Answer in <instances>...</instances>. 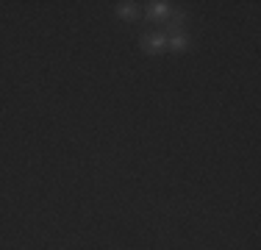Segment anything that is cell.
Masks as SVG:
<instances>
[{"instance_id":"cell-1","label":"cell","mask_w":261,"mask_h":250,"mask_svg":"<svg viewBox=\"0 0 261 250\" xmlns=\"http://www.w3.org/2000/svg\"><path fill=\"white\" fill-rule=\"evenodd\" d=\"M164 45H167L164 34H147L145 39H142V50H145V53H159Z\"/></svg>"},{"instance_id":"cell-3","label":"cell","mask_w":261,"mask_h":250,"mask_svg":"<svg viewBox=\"0 0 261 250\" xmlns=\"http://www.w3.org/2000/svg\"><path fill=\"white\" fill-rule=\"evenodd\" d=\"M117 14H120L122 20H136V14H139V11H136L134 3H117Z\"/></svg>"},{"instance_id":"cell-2","label":"cell","mask_w":261,"mask_h":250,"mask_svg":"<svg viewBox=\"0 0 261 250\" xmlns=\"http://www.w3.org/2000/svg\"><path fill=\"white\" fill-rule=\"evenodd\" d=\"M167 14H170V3H164V0L147 6V17H153V20H156V17H167Z\"/></svg>"},{"instance_id":"cell-4","label":"cell","mask_w":261,"mask_h":250,"mask_svg":"<svg viewBox=\"0 0 261 250\" xmlns=\"http://www.w3.org/2000/svg\"><path fill=\"white\" fill-rule=\"evenodd\" d=\"M172 47H175V50H184V47H186V36H172Z\"/></svg>"}]
</instances>
